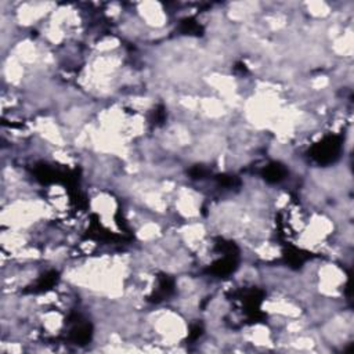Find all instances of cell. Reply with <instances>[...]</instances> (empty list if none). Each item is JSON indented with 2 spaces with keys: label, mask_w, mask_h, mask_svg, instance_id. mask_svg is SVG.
I'll return each instance as SVG.
<instances>
[{
  "label": "cell",
  "mask_w": 354,
  "mask_h": 354,
  "mask_svg": "<svg viewBox=\"0 0 354 354\" xmlns=\"http://www.w3.org/2000/svg\"><path fill=\"white\" fill-rule=\"evenodd\" d=\"M235 266H234L233 258L230 259H223V260H219L218 263L212 266V273L218 274V275H225V274L231 273Z\"/></svg>",
  "instance_id": "obj_3"
},
{
  "label": "cell",
  "mask_w": 354,
  "mask_h": 354,
  "mask_svg": "<svg viewBox=\"0 0 354 354\" xmlns=\"http://www.w3.org/2000/svg\"><path fill=\"white\" fill-rule=\"evenodd\" d=\"M90 336H91V330H90V327H88V324L81 325L78 330L73 331V339L76 342H79V343H86L90 339Z\"/></svg>",
  "instance_id": "obj_4"
},
{
  "label": "cell",
  "mask_w": 354,
  "mask_h": 354,
  "mask_svg": "<svg viewBox=\"0 0 354 354\" xmlns=\"http://www.w3.org/2000/svg\"><path fill=\"white\" fill-rule=\"evenodd\" d=\"M340 141L338 137H327L313 148V158L320 163H328L338 158Z\"/></svg>",
  "instance_id": "obj_1"
},
{
  "label": "cell",
  "mask_w": 354,
  "mask_h": 354,
  "mask_svg": "<svg viewBox=\"0 0 354 354\" xmlns=\"http://www.w3.org/2000/svg\"><path fill=\"white\" fill-rule=\"evenodd\" d=\"M285 173L287 172L284 169V166L278 163H273L265 169V178L268 183H277V181H281L285 177Z\"/></svg>",
  "instance_id": "obj_2"
},
{
  "label": "cell",
  "mask_w": 354,
  "mask_h": 354,
  "mask_svg": "<svg viewBox=\"0 0 354 354\" xmlns=\"http://www.w3.org/2000/svg\"><path fill=\"white\" fill-rule=\"evenodd\" d=\"M219 181L223 185H234L237 181H235V178L231 176H220L219 178Z\"/></svg>",
  "instance_id": "obj_5"
}]
</instances>
